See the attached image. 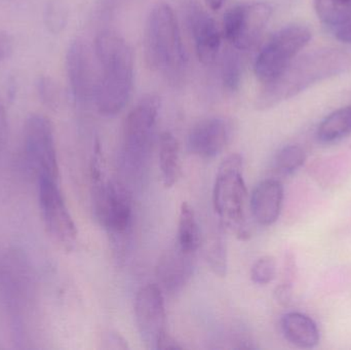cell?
I'll return each instance as SVG.
<instances>
[{
    "mask_svg": "<svg viewBox=\"0 0 351 350\" xmlns=\"http://www.w3.org/2000/svg\"><path fill=\"white\" fill-rule=\"evenodd\" d=\"M98 66L95 106L105 116L121 113L131 100L135 82V59L129 43L117 33L103 31L94 45Z\"/></svg>",
    "mask_w": 351,
    "mask_h": 350,
    "instance_id": "cell-1",
    "label": "cell"
},
{
    "mask_svg": "<svg viewBox=\"0 0 351 350\" xmlns=\"http://www.w3.org/2000/svg\"><path fill=\"white\" fill-rule=\"evenodd\" d=\"M350 58L340 49H319L298 55L276 79L263 84L256 108L267 110L297 96L313 84L343 72Z\"/></svg>",
    "mask_w": 351,
    "mask_h": 350,
    "instance_id": "cell-2",
    "label": "cell"
},
{
    "mask_svg": "<svg viewBox=\"0 0 351 350\" xmlns=\"http://www.w3.org/2000/svg\"><path fill=\"white\" fill-rule=\"evenodd\" d=\"M144 57L152 71L173 86L183 84L187 57L179 25L169 4L158 3L150 10L143 38Z\"/></svg>",
    "mask_w": 351,
    "mask_h": 350,
    "instance_id": "cell-3",
    "label": "cell"
},
{
    "mask_svg": "<svg viewBox=\"0 0 351 350\" xmlns=\"http://www.w3.org/2000/svg\"><path fill=\"white\" fill-rule=\"evenodd\" d=\"M247 201L243 156L231 154L219 166L213 191V205L221 224L239 238L250 236L245 220Z\"/></svg>",
    "mask_w": 351,
    "mask_h": 350,
    "instance_id": "cell-4",
    "label": "cell"
},
{
    "mask_svg": "<svg viewBox=\"0 0 351 350\" xmlns=\"http://www.w3.org/2000/svg\"><path fill=\"white\" fill-rule=\"evenodd\" d=\"M311 31L293 24L276 31L256 57L254 72L262 84L276 79L311 41Z\"/></svg>",
    "mask_w": 351,
    "mask_h": 350,
    "instance_id": "cell-5",
    "label": "cell"
},
{
    "mask_svg": "<svg viewBox=\"0 0 351 350\" xmlns=\"http://www.w3.org/2000/svg\"><path fill=\"white\" fill-rule=\"evenodd\" d=\"M93 180L97 220L113 240H123L129 234L133 222V207L127 189L119 182H104L99 166L93 168Z\"/></svg>",
    "mask_w": 351,
    "mask_h": 350,
    "instance_id": "cell-6",
    "label": "cell"
},
{
    "mask_svg": "<svg viewBox=\"0 0 351 350\" xmlns=\"http://www.w3.org/2000/svg\"><path fill=\"white\" fill-rule=\"evenodd\" d=\"M160 110V99L147 95L132 109L123 125L125 155L130 166L141 168L145 164L154 142Z\"/></svg>",
    "mask_w": 351,
    "mask_h": 350,
    "instance_id": "cell-7",
    "label": "cell"
},
{
    "mask_svg": "<svg viewBox=\"0 0 351 350\" xmlns=\"http://www.w3.org/2000/svg\"><path fill=\"white\" fill-rule=\"evenodd\" d=\"M268 2L251 1L229 8L223 20V34L230 47L249 51L259 40L272 16Z\"/></svg>",
    "mask_w": 351,
    "mask_h": 350,
    "instance_id": "cell-8",
    "label": "cell"
},
{
    "mask_svg": "<svg viewBox=\"0 0 351 350\" xmlns=\"http://www.w3.org/2000/svg\"><path fill=\"white\" fill-rule=\"evenodd\" d=\"M24 145L27 160L39 177L59 179L57 148L51 121L41 114H32L25 123Z\"/></svg>",
    "mask_w": 351,
    "mask_h": 350,
    "instance_id": "cell-9",
    "label": "cell"
},
{
    "mask_svg": "<svg viewBox=\"0 0 351 350\" xmlns=\"http://www.w3.org/2000/svg\"><path fill=\"white\" fill-rule=\"evenodd\" d=\"M38 199L49 234L64 247L73 246L77 229L60 188L59 179L39 177Z\"/></svg>",
    "mask_w": 351,
    "mask_h": 350,
    "instance_id": "cell-10",
    "label": "cell"
},
{
    "mask_svg": "<svg viewBox=\"0 0 351 350\" xmlns=\"http://www.w3.org/2000/svg\"><path fill=\"white\" fill-rule=\"evenodd\" d=\"M92 49L82 39H74L66 53V71L74 102L80 107L95 105L98 68Z\"/></svg>",
    "mask_w": 351,
    "mask_h": 350,
    "instance_id": "cell-11",
    "label": "cell"
},
{
    "mask_svg": "<svg viewBox=\"0 0 351 350\" xmlns=\"http://www.w3.org/2000/svg\"><path fill=\"white\" fill-rule=\"evenodd\" d=\"M135 320L142 342L148 349H158L166 336L167 314L162 288L156 284L144 286L135 299Z\"/></svg>",
    "mask_w": 351,
    "mask_h": 350,
    "instance_id": "cell-12",
    "label": "cell"
},
{
    "mask_svg": "<svg viewBox=\"0 0 351 350\" xmlns=\"http://www.w3.org/2000/svg\"><path fill=\"white\" fill-rule=\"evenodd\" d=\"M234 125L227 117L214 116L198 121L188 135V149L198 158H216L230 143Z\"/></svg>",
    "mask_w": 351,
    "mask_h": 350,
    "instance_id": "cell-13",
    "label": "cell"
},
{
    "mask_svg": "<svg viewBox=\"0 0 351 350\" xmlns=\"http://www.w3.org/2000/svg\"><path fill=\"white\" fill-rule=\"evenodd\" d=\"M186 23L193 37L196 55L204 65H212L218 57L221 34L214 18L194 0L185 5Z\"/></svg>",
    "mask_w": 351,
    "mask_h": 350,
    "instance_id": "cell-14",
    "label": "cell"
},
{
    "mask_svg": "<svg viewBox=\"0 0 351 350\" xmlns=\"http://www.w3.org/2000/svg\"><path fill=\"white\" fill-rule=\"evenodd\" d=\"M195 253L183 250L176 242L158 259L156 277L165 291L176 294L181 291L193 273Z\"/></svg>",
    "mask_w": 351,
    "mask_h": 350,
    "instance_id": "cell-15",
    "label": "cell"
},
{
    "mask_svg": "<svg viewBox=\"0 0 351 350\" xmlns=\"http://www.w3.org/2000/svg\"><path fill=\"white\" fill-rule=\"evenodd\" d=\"M284 187L276 179H267L257 185L250 199L252 216L262 226L276 223L282 212Z\"/></svg>",
    "mask_w": 351,
    "mask_h": 350,
    "instance_id": "cell-16",
    "label": "cell"
},
{
    "mask_svg": "<svg viewBox=\"0 0 351 350\" xmlns=\"http://www.w3.org/2000/svg\"><path fill=\"white\" fill-rule=\"evenodd\" d=\"M285 338L299 349H313L319 342V330L313 318L300 312H289L280 321Z\"/></svg>",
    "mask_w": 351,
    "mask_h": 350,
    "instance_id": "cell-17",
    "label": "cell"
},
{
    "mask_svg": "<svg viewBox=\"0 0 351 350\" xmlns=\"http://www.w3.org/2000/svg\"><path fill=\"white\" fill-rule=\"evenodd\" d=\"M158 158L162 184L166 188H171L181 178L182 162L179 142L169 132L160 136Z\"/></svg>",
    "mask_w": 351,
    "mask_h": 350,
    "instance_id": "cell-18",
    "label": "cell"
},
{
    "mask_svg": "<svg viewBox=\"0 0 351 350\" xmlns=\"http://www.w3.org/2000/svg\"><path fill=\"white\" fill-rule=\"evenodd\" d=\"M351 134V105L328 115L317 127V135L323 143H333Z\"/></svg>",
    "mask_w": 351,
    "mask_h": 350,
    "instance_id": "cell-19",
    "label": "cell"
},
{
    "mask_svg": "<svg viewBox=\"0 0 351 350\" xmlns=\"http://www.w3.org/2000/svg\"><path fill=\"white\" fill-rule=\"evenodd\" d=\"M177 244L187 252L196 253L200 245V230L195 212L189 203H182L178 221Z\"/></svg>",
    "mask_w": 351,
    "mask_h": 350,
    "instance_id": "cell-20",
    "label": "cell"
},
{
    "mask_svg": "<svg viewBox=\"0 0 351 350\" xmlns=\"http://www.w3.org/2000/svg\"><path fill=\"white\" fill-rule=\"evenodd\" d=\"M315 10L328 26L341 28L351 23V0H315Z\"/></svg>",
    "mask_w": 351,
    "mask_h": 350,
    "instance_id": "cell-21",
    "label": "cell"
},
{
    "mask_svg": "<svg viewBox=\"0 0 351 350\" xmlns=\"http://www.w3.org/2000/svg\"><path fill=\"white\" fill-rule=\"evenodd\" d=\"M239 49L230 47L223 53L221 61V77L223 86L229 92L239 90L243 77V61Z\"/></svg>",
    "mask_w": 351,
    "mask_h": 350,
    "instance_id": "cell-22",
    "label": "cell"
},
{
    "mask_svg": "<svg viewBox=\"0 0 351 350\" xmlns=\"http://www.w3.org/2000/svg\"><path fill=\"white\" fill-rule=\"evenodd\" d=\"M70 0H47L43 10V23L49 32L59 35L69 21Z\"/></svg>",
    "mask_w": 351,
    "mask_h": 350,
    "instance_id": "cell-23",
    "label": "cell"
},
{
    "mask_svg": "<svg viewBox=\"0 0 351 350\" xmlns=\"http://www.w3.org/2000/svg\"><path fill=\"white\" fill-rule=\"evenodd\" d=\"M306 160L303 148L298 145H288L282 148L274 156V170L280 176H290L298 171Z\"/></svg>",
    "mask_w": 351,
    "mask_h": 350,
    "instance_id": "cell-24",
    "label": "cell"
},
{
    "mask_svg": "<svg viewBox=\"0 0 351 350\" xmlns=\"http://www.w3.org/2000/svg\"><path fill=\"white\" fill-rule=\"evenodd\" d=\"M206 260L210 271L220 277L227 275L226 245L221 238H213L208 240L206 249Z\"/></svg>",
    "mask_w": 351,
    "mask_h": 350,
    "instance_id": "cell-25",
    "label": "cell"
},
{
    "mask_svg": "<svg viewBox=\"0 0 351 350\" xmlns=\"http://www.w3.org/2000/svg\"><path fill=\"white\" fill-rule=\"evenodd\" d=\"M276 275V262L274 257H261L252 266L251 279L256 285H268L274 281Z\"/></svg>",
    "mask_w": 351,
    "mask_h": 350,
    "instance_id": "cell-26",
    "label": "cell"
},
{
    "mask_svg": "<svg viewBox=\"0 0 351 350\" xmlns=\"http://www.w3.org/2000/svg\"><path fill=\"white\" fill-rule=\"evenodd\" d=\"M36 92L45 106L56 108L59 105L61 92L57 82L49 76L41 75L36 80Z\"/></svg>",
    "mask_w": 351,
    "mask_h": 350,
    "instance_id": "cell-27",
    "label": "cell"
},
{
    "mask_svg": "<svg viewBox=\"0 0 351 350\" xmlns=\"http://www.w3.org/2000/svg\"><path fill=\"white\" fill-rule=\"evenodd\" d=\"M14 51V39L6 31H0V62L6 61L12 57Z\"/></svg>",
    "mask_w": 351,
    "mask_h": 350,
    "instance_id": "cell-28",
    "label": "cell"
},
{
    "mask_svg": "<svg viewBox=\"0 0 351 350\" xmlns=\"http://www.w3.org/2000/svg\"><path fill=\"white\" fill-rule=\"evenodd\" d=\"M104 343L106 345V349L125 350L129 349L128 341L119 333L113 332V331L106 333Z\"/></svg>",
    "mask_w": 351,
    "mask_h": 350,
    "instance_id": "cell-29",
    "label": "cell"
},
{
    "mask_svg": "<svg viewBox=\"0 0 351 350\" xmlns=\"http://www.w3.org/2000/svg\"><path fill=\"white\" fill-rule=\"evenodd\" d=\"M291 296H292V291H291V288L289 287L288 285L280 286V287L276 289V297L280 304L287 305V304L290 303Z\"/></svg>",
    "mask_w": 351,
    "mask_h": 350,
    "instance_id": "cell-30",
    "label": "cell"
},
{
    "mask_svg": "<svg viewBox=\"0 0 351 350\" xmlns=\"http://www.w3.org/2000/svg\"><path fill=\"white\" fill-rule=\"evenodd\" d=\"M183 347L175 340L173 337H171L170 335H168L167 333L166 336L162 339L160 341V347H158V349H182Z\"/></svg>",
    "mask_w": 351,
    "mask_h": 350,
    "instance_id": "cell-31",
    "label": "cell"
},
{
    "mask_svg": "<svg viewBox=\"0 0 351 350\" xmlns=\"http://www.w3.org/2000/svg\"><path fill=\"white\" fill-rule=\"evenodd\" d=\"M336 36H337L339 40L343 41V42L351 43V23L346 25V26L338 29Z\"/></svg>",
    "mask_w": 351,
    "mask_h": 350,
    "instance_id": "cell-32",
    "label": "cell"
},
{
    "mask_svg": "<svg viewBox=\"0 0 351 350\" xmlns=\"http://www.w3.org/2000/svg\"><path fill=\"white\" fill-rule=\"evenodd\" d=\"M206 4L210 6L212 10H220L224 4L225 0H206Z\"/></svg>",
    "mask_w": 351,
    "mask_h": 350,
    "instance_id": "cell-33",
    "label": "cell"
}]
</instances>
